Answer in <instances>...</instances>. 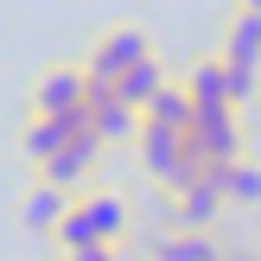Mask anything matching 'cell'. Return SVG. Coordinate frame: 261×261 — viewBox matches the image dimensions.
Returning <instances> with one entry per match:
<instances>
[{
  "mask_svg": "<svg viewBox=\"0 0 261 261\" xmlns=\"http://www.w3.org/2000/svg\"><path fill=\"white\" fill-rule=\"evenodd\" d=\"M140 58H153V38L140 32V25H115V32H102L96 51L83 58V83L89 89H115Z\"/></svg>",
  "mask_w": 261,
  "mask_h": 261,
  "instance_id": "cell-1",
  "label": "cell"
},
{
  "mask_svg": "<svg viewBox=\"0 0 261 261\" xmlns=\"http://www.w3.org/2000/svg\"><path fill=\"white\" fill-rule=\"evenodd\" d=\"M185 147L198 153L204 166H236L242 160V121H236V109H191Z\"/></svg>",
  "mask_w": 261,
  "mask_h": 261,
  "instance_id": "cell-2",
  "label": "cell"
},
{
  "mask_svg": "<svg viewBox=\"0 0 261 261\" xmlns=\"http://www.w3.org/2000/svg\"><path fill=\"white\" fill-rule=\"evenodd\" d=\"M217 217H223V166H204V178L185 191V198H172V229H185V236H211Z\"/></svg>",
  "mask_w": 261,
  "mask_h": 261,
  "instance_id": "cell-3",
  "label": "cell"
},
{
  "mask_svg": "<svg viewBox=\"0 0 261 261\" xmlns=\"http://www.w3.org/2000/svg\"><path fill=\"white\" fill-rule=\"evenodd\" d=\"M83 102H89L83 64H58V70H45V76H38V89H32V115H51V121L76 115Z\"/></svg>",
  "mask_w": 261,
  "mask_h": 261,
  "instance_id": "cell-4",
  "label": "cell"
},
{
  "mask_svg": "<svg viewBox=\"0 0 261 261\" xmlns=\"http://www.w3.org/2000/svg\"><path fill=\"white\" fill-rule=\"evenodd\" d=\"M96 160H102V140H96V127H83V134H76L51 166H38V185H58L64 198H70V191L83 185L89 172H96Z\"/></svg>",
  "mask_w": 261,
  "mask_h": 261,
  "instance_id": "cell-5",
  "label": "cell"
},
{
  "mask_svg": "<svg viewBox=\"0 0 261 261\" xmlns=\"http://www.w3.org/2000/svg\"><path fill=\"white\" fill-rule=\"evenodd\" d=\"M89 127V115L76 109V115H64V121H51V115H32V121H25V134H19V147H25V160L32 166H51L58 160L64 147H70L76 134H83Z\"/></svg>",
  "mask_w": 261,
  "mask_h": 261,
  "instance_id": "cell-6",
  "label": "cell"
},
{
  "mask_svg": "<svg viewBox=\"0 0 261 261\" xmlns=\"http://www.w3.org/2000/svg\"><path fill=\"white\" fill-rule=\"evenodd\" d=\"M83 115H89V127H96V140H102V147H109V140H134V134H140V115L127 109L115 89H89Z\"/></svg>",
  "mask_w": 261,
  "mask_h": 261,
  "instance_id": "cell-7",
  "label": "cell"
},
{
  "mask_svg": "<svg viewBox=\"0 0 261 261\" xmlns=\"http://www.w3.org/2000/svg\"><path fill=\"white\" fill-rule=\"evenodd\" d=\"M223 64H249V70H261V13H229L223 25V51H217Z\"/></svg>",
  "mask_w": 261,
  "mask_h": 261,
  "instance_id": "cell-8",
  "label": "cell"
},
{
  "mask_svg": "<svg viewBox=\"0 0 261 261\" xmlns=\"http://www.w3.org/2000/svg\"><path fill=\"white\" fill-rule=\"evenodd\" d=\"M83 217H89V229H96V242H109V249H121V236H127V204L115 198V191H83Z\"/></svg>",
  "mask_w": 261,
  "mask_h": 261,
  "instance_id": "cell-9",
  "label": "cell"
},
{
  "mask_svg": "<svg viewBox=\"0 0 261 261\" xmlns=\"http://www.w3.org/2000/svg\"><path fill=\"white\" fill-rule=\"evenodd\" d=\"M185 96H191V109H229V76H223V58H198V64H191Z\"/></svg>",
  "mask_w": 261,
  "mask_h": 261,
  "instance_id": "cell-10",
  "label": "cell"
},
{
  "mask_svg": "<svg viewBox=\"0 0 261 261\" xmlns=\"http://www.w3.org/2000/svg\"><path fill=\"white\" fill-rule=\"evenodd\" d=\"M64 211H70V198H64L58 185H32V191H25V204H19V223L38 229V236H51V229L64 223Z\"/></svg>",
  "mask_w": 261,
  "mask_h": 261,
  "instance_id": "cell-11",
  "label": "cell"
},
{
  "mask_svg": "<svg viewBox=\"0 0 261 261\" xmlns=\"http://www.w3.org/2000/svg\"><path fill=\"white\" fill-rule=\"evenodd\" d=\"M140 121L147 127H172V134H191V96H185V83H166L160 96L140 109Z\"/></svg>",
  "mask_w": 261,
  "mask_h": 261,
  "instance_id": "cell-12",
  "label": "cell"
},
{
  "mask_svg": "<svg viewBox=\"0 0 261 261\" xmlns=\"http://www.w3.org/2000/svg\"><path fill=\"white\" fill-rule=\"evenodd\" d=\"M153 261H223V242H217V236L166 229V236H153Z\"/></svg>",
  "mask_w": 261,
  "mask_h": 261,
  "instance_id": "cell-13",
  "label": "cell"
},
{
  "mask_svg": "<svg viewBox=\"0 0 261 261\" xmlns=\"http://www.w3.org/2000/svg\"><path fill=\"white\" fill-rule=\"evenodd\" d=\"M160 89H166V70H160V58H140V64H134V70H127V76H121V83H115V96H121V102H127V109H134V115H140V109H147V102H153V96H160Z\"/></svg>",
  "mask_w": 261,
  "mask_h": 261,
  "instance_id": "cell-14",
  "label": "cell"
},
{
  "mask_svg": "<svg viewBox=\"0 0 261 261\" xmlns=\"http://www.w3.org/2000/svg\"><path fill=\"white\" fill-rule=\"evenodd\" d=\"M223 204H261V166L249 153L236 166H223Z\"/></svg>",
  "mask_w": 261,
  "mask_h": 261,
  "instance_id": "cell-15",
  "label": "cell"
},
{
  "mask_svg": "<svg viewBox=\"0 0 261 261\" xmlns=\"http://www.w3.org/2000/svg\"><path fill=\"white\" fill-rule=\"evenodd\" d=\"M51 236H58V249H64V255H76V249H96V229H89L83 204H70V211H64V223L51 229Z\"/></svg>",
  "mask_w": 261,
  "mask_h": 261,
  "instance_id": "cell-16",
  "label": "cell"
},
{
  "mask_svg": "<svg viewBox=\"0 0 261 261\" xmlns=\"http://www.w3.org/2000/svg\"><path fill=\"white\" fill-rule=\"evenodd\" d=\"M223 76H229V109L255 102V83H261V70H249V64H223Z\"/></svg>",
  "mask_w": 261,
  "mask_h": 261,
  "instance_id": "cell-17",
  "label": "cell"
},
{
  "mask_svg": "<svg viewBox=\"0 0 261 261\" xmlns=\"http://www.w3.org/2000/svg\"><path fill=\"white\" fill-rule=\"evenodd\" d=\"M70 261H127V255H121V249H109V242H96V249H76Z\"/></svg>",
  "mask_w": 261,
  "mask_h": 261,
  "instance_id": "cell-18",
  "label": "cell"
},
{
  "mask_svg": "<svg viewBox=\"0 0 261 261\" xmlns=\"http://www.w3.org/2000/svg\"><path fill=\"white\" fill-rule=\"evenodd\" d=\"M223 261H255V255H242V249H236V255H229V249H223Z\"/></svg>",
  "mask_w": 261,
  "mask_h": 261,
  "instance_id": "cell-19",
  "label": "cell"
},
{
  "mask_svg": "<svg viewBox=\"0 0 261 261\" xmlns=\"http://www.w3.org/2000/svg\"><path fill=\"white\" fill-rule=\"evenodd\" d=\"M242 13H261V0H242Z\"/></svg>",
  "mask_w": 261,
  "mask_h": 261,
  "instance_id": "cell-20",
  "label": "cell"
},
{
  "mask_svg": "<svg viewBox=\"0 0 261 261\" xmlns=\"http://www.w3.org/2000/svg\"><path fill=\"white\" fill-rule=\"evenodd\" d=\"M255 261H261V242H255Z\"/></svg>",
  "mask_w": 261,
  "mask_h": 261,
  "instance_id": "cell-21",
  "label": "cell"
}]
</instances>
